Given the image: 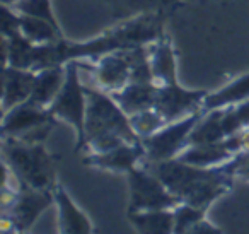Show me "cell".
Wrapping results in <instances>:
<instances>
[{
	"label": "cell",
	"mask_w": 249,
	"mask_h": 234,
	"mask_svg": "<svg viewBox=\"0 0 249 234\" xmlns=\"http://www.w3.org/2000/svg\"><path fill=\"white\" fill-rule=\"evenodd\" d=\"M67 77V63L65 65L50 67L36 72L35 87L29 101L43 108H50V104L55 101V98L60 94Z\"/></svg>",
	"instance_id": "obj_18"
},
{
	"label": "cell",
	"mask_w": 249,
	"mask_h": 234,
	"mask_svg": "<svg viewBox=\"0 0 249 234\" xmlns=\"http://www.w3.org/2000/svg\"><path fill=\"white\" fill-rule=\"evenodd\" d=\"M232 157H234V152L229 149L225 138L218 142H210V144L188 145L178 156V159L188 162V164L198 166V168H215V166L224 164Z\"/></svg>",
	"instance_id": "obj_17"
},
{
	"label": "cell",
	"mask_w": 249,
	"mask_h": 234,
	"mask_svg": "<svg viewBox=\"0 0 249 234\" xmlns=\"http://www.w3.org/2000/svg\"><path fill=\"white\" fill-rule=\"evenodd\" d=\"M16 2H18V0H0V4H2V5H9V7H12Z\"/></svg>",
	"instance_id": "obj_33"
},
{
	"label": "cell",
	"mask_w": 249,
	"mask_h": 234,
	"mask_svg": "<svg viewBox=\"0 0 249 234\" xmlns=\"http://www.w3.org/2000/svg\"><path fill=\"white\" fill-rule=\"evenodd\" d=\"M104 2L111 7V14L120 21L160 9L176 11L181 5L179 0H104Z\"/></svg>",
	"instance_id": "obj_22"
},
{
	"label": "cell",
	"mask_w": 249,
	"mask_h": 234,
	"mask_svg": "<svg viewBox=\"0 0 249 234\" xmlns=\"http://www.w3.org/2000/svg\"><path fill=\"white\" fill-rule=\"evenodd\" d=\"M130 123H132L133 130L137 132V135L140 138H145L149 135L156 134L157 130H160L164 125H167V121L156 108H150V110L132 115L130 117Z\"/></svg>",
	"instance_id": "obj_27"
},
{
	"label": "cell",
	"mask_w": 249,
	"mask_h": 234,
	"mask_svg": "<svg viewBox=\"0 0 249 234\" xmlns=\"http://www.w3.org/2000/svg\"><path fill=\"white\" fill-rule=\"evenodd\" d=\"M235 135H237L241 152H249V128H242V130L237 132Z\"/></svg>",
	"instance_id": "obj_32"
},
{
	"label": "cell",
	"mask_w": 249,
	"mask_h": 234,
	"mask_svg": "<svg viewBox=\"0 0 249 234\" xmlns=\"http://www.w3.org/2000/svg\"><path fill=\"white\" fill-rule=\"evenodd\" d=\"M222 117H224V108L207 111V113L201 115L190 135V145L224 140L225 132L224 125H222Z\"/></svg>",
	"instance_id": "obj_23"
},
{
	"label": "cell",
	"mask_w": 249,
	"mask_h": 234,
	"mask_svg": "<svg viewBox=\"0 0 249 234\" xmlns=\"http://www.w3.org/2000/svg\"><path fill=\"white\" fill-rule=\"evenodd\" d=\"M157 89H159V84L156 82H128L123 89L109 94L120 104L121 110L128 117H132L135 113L154 108Z\"/></svg>",
	"instance_id": "obj_15"
},
{
	"label": "cell",
	"mask_w": 249,
	"mask_h": 234,
	"mask_svg": "<svg viewBox=\"0 0 249 234\" xmlns=\"http://www.w3.org/2000/svg\"><path fill=\"white\" fill-rule=\"evenodd\" d=\"M12 9L18 11L19 14L45 19V21L52 22L56 29L63 31L62 26H60V22H58V19H56L55 12H53L52 0H18V2L12 5Z\"/></svg>",
	"instance_id": "obj_26"
},
{
	"label": "cell",
	"mask_w": 249,
	"mask_h": 234,
	"mask_svg": "<svg viewBox=\"0 0 249 234\" xmlns=\"http://www.w3.org/2000/svg\"><path fill=\"white\" fill-rule=\"evenodd\" d=\"M86 151L104 152L124 142H140L130 123V117L121 110L114 98L99 87L86 86Z\"/></svg>",
	"instance_id": "obj_3"
},
{
	"label": "cell",
	"mask_w": 249,
	"mask_h": 234,
	"mask_svg": "<svg viewBox=\"0 0 249 234\" xmlns=\"http://www.w3.org/2000/svg\"><path fill=\"white\" fill-rule=\"evenodd\" d=\"M173 12L174 11L171 9H160V11L123 19L111 29L103 31V35H99L97 38L82 43L69 41L67 38L60 39L58 45L63 63H69L70 60L92 62L106 53L156 43L164 36V26Z\"/></svg>",
	"instance_id": "obj_1"
},
{
	"label": "cell",
	"mask_w": 249,
	"mask_h": 234,
	"mask_svg": "<svg viewBox=\"0 0 249 234\" xmlns=\"http://www.w3.org/2000/svg\"><path fill=\"white\" fill-rule=\"evenodd\" d=\"M145 161V149L140 142H124L114 149L104 152H89L82 157V164L103 171L128 175L132 169Z\"/></svg>",
	"instance_id": "obj_12"
},
{
	"label": "cell",
	"mask_w": 249,
	"mask_h": 234,
	"mask_svg": "<svg viewBox=\"0 0 249 234\" xmlns=\"http://www.w3.org/2000/svg\"><path fill=\"white\" fill-rule=\"evenodd\" d=\"M150 67L156 84L178 82V63L176 50L167 35H164L156 43H150Z\"/></svg>",
	"instance_id": "obj_16"
},
{
	"label": "cell",
	"mask_w": 249,
	"mask_h": 234,
	"mask_svg": "<svg viewBox=\"0 0 249 234\" xmlns=\"http://www.w3.org/2000/svg\"><path fill=\"white\" fill-rule=\"evenodd\" d=\"M21 33L28 39H31L36 45H45V43H55L58 39H63V31L56 29L52 22L45 19L33 18V16L21 14Z\"/></svg>",
	"instance_id": "obj_24"
},
{
	"label": "cell",
	"mask_w": 249,
	"mask_h": 234,
	"mask_svg": "<svg viewBox=\"0 0 249 234\" xmlns=\"http://www.w3.org/2000/svg\"><path fill=\"white\" fill-rule=\"evenodd\" d=\"M235 111H237V117L242 123V128H249V99L242 101L239 104H234Z\"/></svg>",
	"instance_id": "obj_31"
},
{
	"label": "cell",
	"mask_w": 249,
	"mask_h": 234,
	"mask_svg": "<svg viewBox=\"0 0 249 234\" xmlns=\"http://www.w3.org/2000/svg\"><path fill=\"white\" fill-rule=\"evenodd\" d=\"M2 162L14 171L24 186L53 190L56 186L55 157L45 144H28L16 138H2Z\"/></svg>",
	"instance_id": "obj_4"
},
{
	"label": "cell",
	"mask_w": 249,
	"mask_h": 234,
	"mask_svg": "<svg viewBox=\"0 0 249 234\" xmlns=\"http://www.w3.org/2000/svg\"><path fill=\"white\" fill-rule=\"evenodd\" d=\"M126 178L130 192L128 212L174 209L179 203V198L143 162L132 169Z\"/></svg>",
	"instance_id": "obj_7"
},
{
	"label": "cell",
	"mask_w": 249,
	"mask_h": 234,
	"mask_svg": "<svg viewBox=\"0 0 249 234\" xmlns=\"http://www.w3.org/2000/svg\"><path fill=\"white\" fill-rule=\"evenodd\" d=\"M77 62H79L80 70H87L89 74H92L94 87H99L101 91H106V93L123 89L132 77L130 62L123 50L106 53L92 62L90 60H82V62L77 60Z\"/></svg>",
	"instance_id": "obj_11"
},
{
	"label": "cell",
	"mask_w": 249,
	"mask_h": 234,
	"mask_svg": "<svg viewBox=\"0 0 249 234\" xmlns=\"http://www.w3.org/2000/svg\"><path fill=\"white\" fill-rule=\"evenodd\" d=\"M201 115H203L201 111H196L190 117L171 121L156 134L142 138L143 149H145L143 162H157L178 157L190 145V135Z\"/></svg>",
	"instance_id": "obj_8"
},
{
	"label": "cell",
	"mask_w": 249,
	"mask_h": 234,
	"mask_svg": "<svg viewBox=\"0 0 249 234\" xmlns=\"http://www.w3.org/2000/svg\"><path fill=\"white\" fill-rule=\"evenodd\" d=\"M246 99H249V72L232 79L218 91L208 93V96L201 104V113L218 110V108L234 106Z\"/></svg>",
	"instance_id": "obj_19"
},
{
	"label": "cell",
	"mask_w": 249,
	"mask_h": 234,
	"mask_svg": "<svg viewBox=\"0 0 249 234\" xmlns=\"http://www.w3.org/2000/svg\"><path fill=\"white\" fill-rule=\"evenodd\" d=\"M58 120L50 113L48 108L35 104L33 101H24L7 110L2 118L0 137L16 138V140L38 144L45 142Z\"/></svg>",
	"instance_id": "obj_6"
},
{
	"label": "cell",
	"mask_w": 249,
	"mask_h": 234,
	"mask_svg": "<svg viewBox=\"0 0 249 234\" xmlns=\"http://www.w3.org/2000/svg\"><path fill=\"white\" fill-rule=\"evenodd\" d=\"M56 209V222L58 233L62 234H90L96 231L90 217L73 202L62 183H56L53 188Z\"/></svg>",
	"instance_id": "obj_13"
},
{
	"label": "cell",
	"mask_w": 249,
	"mask_h": 234,
	"mask_svg": "<svg viewBox=\"0 0 249 234\" xmlns=\"http://www.w3.org/2000/svg\"><path fill=\"white\" fill-rule=\"evenodd\" d=\"M48 110L56 120L69 123L75 130V152L86 151L87 94L86 86L80 80V67L77 60L67 63L65 84Z\"/></svg>",
	"instance_id": "obj_5"
},
{
	"label": "cell",
	"mask_w": 249,
	"mask_h": 234,
	"mask_svg": "<svg viewBox=\"0 0 249 234\" xmlns=\"http://www.w3.org/2000/svg\"><path fill=\"white\" fill-rule=\"evenodd\" d=\"M220 168L227 175L249 183V152H239L232 159H229L227 162L220 164Z\"/></svg>",
	"instance_id": "obj_28"
},
{
	"label": "cell",
	"mask_w": 249,
	"mask_h": 234,
	"mask_svg": "<svg viewBox=\"0 0 249 234\" xmlns=\"http://www.w3.org/2000/svg\"><path fill=\"white\" fill-rule=\"evenodd\" d=\"M193 234H218L222 233V229L218 226H215L213 222H210V220L205 217L203 220H200V222L195 226V229L191 231Z\"/></svg>",
	"instance_id": "obj_30"
},
{
	"label": "cell",
	"mask_w": 249,
	"mask_h": 234,
	"mask_svg": "<svg viewBox=\"0 0 249 234\" xmlns=\"http://www.w3.org/2000/svg\"><path fill=\"white\" fill-rule=\"evenodd\" d=\"M128 220L140 234H174L173 209L128 212Z\"/></svg>",
	"instance_id": "obj_21"
},
{
	"label": "cell",
	"mask_w": 249,
	"mask_h": 234,
	"mask_svg": "<svg viewBox=\"0 0 249 234\" xmlns=\"http://www.w3.org/2000/svg\"><path fill=\"white\" fill-rule=\"evenodd\" d=\"M36 43L28 39L21 31L11 36H2V55L4 65H12L18 69L33 70L35 65Z\"/></svg>",
	"instance_id": "obj_20"
},
{
	"label": "cell",
	"mask_w": 249,
	"mask_h": 234,
	"mask_svg": "<svg viewBox=\"0 0 249 234\" xmlns=\"http://www.w3.org/2000/svg\"><path fill=\"white\" fill-rule=\"evenodd\" d=\"M143 164L179 198V202L191 203L203 210H208L218 198L227 195L235 179L220 166L198 168L178 157Z\"/></svg>",
	"instance_id": "obj_2"
},
{
	"label": "cell",
	"mask_w": 249,
	"mask_h": 234,
	"mask_svg": "<svg viewBox=\"0 0 249 234\" xmlns=\"http://www.w3.org/2000/svg\"><path fill=\"white\" fill-rule=\"evenodd\" d=\"M18 31H21V14L9 5H2V19H0L2 36H11Z\"/></svg>",
	"instance_id": "obj_29"
},
{
	"label": "cell",
	"mask_w": 249,
	"mask_h": 234,
	"mask_svg": "<svg viewBox=\"0 0 249 234\" xmlns=\"http://www.w3.org/2000/svg\"><path fill=\"white\" fill-rule=\"evenodd\" d=\"M173 210H174V234L191 233L195 229V226L207 217V210L198 209V207L184 202H179Z\"/></svg>",
	"instance_id": "obj_25"
},
{
	"label": "cell",
	"mask_w": 249,
	"mask_h": 234,
	"mask_svg": "<svg viewBox=\"0 0 249 234\" xmlns=\"http://www.w3.org/2000/svg\"><path fill=\"white\" fill-rule=\"evenodd\" d=\"M207 96L208 91L205 89H186L179 82L162 84L157 89L154 108L166 118L167 123H171L201 111V104Z\"/></svg>",
	"instance_id": "obj_9"
},
{
	"label": "cell",
	"mask_w": 249,
	"mask_h": 234,
	"mask_svg": "<svg viewBox=\"0 0 249 234\" xmlns=\"http://www.w3.org/2000/svg\"><path fill=\"white\" fill-rule=\"evenodd\" d=\"M50 207H55L53 190H36L31 186H24L14 203L9 209L2 210V215H5L12 222L14 233H28L41 217V214Z\"/></svg>",
	"instance_id": "obj_10"
},
{
	"label": "cell",
	"mask_w": 249,
	"mask_h": 234,
	"mask_svg": "<svg viewBox=\"0 0 249 234\" xmlns=\"http://www.w3.org/2000/svg\"><path fill=\"white\" fill-rule=\"evenodd\" d=\"M35 79V70L4 65V70H2V113L31 98Z\"/></svg>",
	"instance_id": "obj_14"
}]
</instances>
